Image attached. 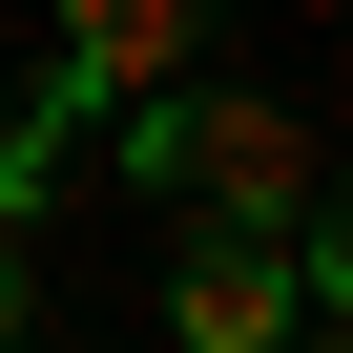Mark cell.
<instances>
[{
  "instance_id": "cell-3",
  "label": "cell",
  "mask_w": 353,
  "mask_h": 353,
  "mask_svg": "<svg viewBox=\"0 0 353 353\" xmlns=\"http://www.w3.org/2000/svg\"><path fill=\"white\" fill-rule=\"evenodd\" d=\"M188 42H208V0H63V83H83V104L188 83Z\"/></svg>"
},
{
  "instance_id": "cell-2",
  "label": "cell",
  "mask_w": 353,
  "mask_h": 353,
  "mask_svg": "<svg viewBox=\"0 0 353 353\" xmlns=\"http://www.w3.org/2000/svg\"><path fill=\"white\" fill-rule=\"evenodd\" d=\"M166 332L188 353H270L291 332V229H208L188 270H166Z\"/></svg>"
},
{
  "instance_id": "cell-5",
  "label": "cell",
  "mask_w": 353,
  "mask_h": 353,
  "mask_svg": "<svg viewBox=\"0 0 353 353\" xmlns=\"http://www.w3.org/2000/svg\"><path fill=\"white\" fill-rule=\"evenodd\" d=\"M0 332H21V250H0Z\"/></svg>"
},
{
  "instance_id": "cell-1",
  "label": "cell",
  "mask_w": 353,
  "mask_h": 353,
  "mask_svg": "<svg viewBox=\"0 0 353 353\" xmlns=\"http://www.w3.org/2000/svg\"><path fill=\"white\" fill-rule=\"evenodd\" d=\"M125 188H145V208H208V229H291L332 166H312V125H291V104L145 83V104H125Z\"/></svg>"
},
{
  "instance_id": "cell-4",
  "label": "cell",
  "mask_w": 353,
  "mask_h": 353,
  "mask_svg": "<svg viewBox=\"0 0 353 353\" xmlns=\"http://www.w3.org/2000/svg\"><path fill=\"white\" fill-rule=\"evenodd\" d=\"M291 312H332V332H353V166L291 208Z\"/></svg>"
}]
</instances>
